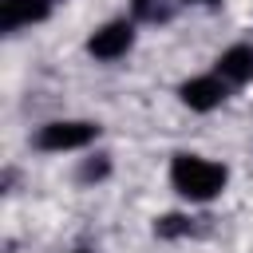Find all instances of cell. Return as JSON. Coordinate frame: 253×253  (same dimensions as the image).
<instances>
[{"label":"cell","mask_w":253,"mask_h":253,"mask_svg":"<svg viewBox=\"0 0 253 253\" xmlns=\"http://www.w3.org/2000/svg\"><path fill=\"white\" fill-rule=\"evenodd\" d=\"M170 182H174V190H178L182 198H190V202H210V198H217V194L225 190L229 170H225L221 162L202 158V154H174V162H170Z\"/></svg>","instance_id":"1"},{"label":"cell","mask_w":253,"mask_h":253,"mask_svg":"<svg viewBox=\"0 0 253 253\" xmlns=\"http://www.w3.org/2000/svg\"><path fill=\"white\" fill-rule=\"evenodd\" d=\"M99 138V126L95 123H83V119H59V123H47L40 126L36 134V146L40 150H83Z\"/></svg>","instance_id":"2"},{"label":"cell","mask_w":253,"mask_h":253,"mask_svg":"<svg viewBox=\"0 0 253 253\" xmlns=\"http://www.w3.org/2000/svg\"><path fill=\"white\" fill-rule=\"evenodd\" d=\"M130 47H134V24H130V20H111V24H103V28L87 40V51H91L95 59H103V63L123 59Z\"/></svg>","instance_id":"3"},{"label":"cell","mask_w":253,"mask_h":253,"mask_svg":"<svg viewBox=\"0 0 253 253\" xmlns=\"http://www.w3.org/2000/svg\"><path fill=\"white\" fill-rule=\"evenodd\" d=\"M178 99H182L190 111H213V107H221V99H225V79H221V75H194V79H186V83L178 87Z\"/></svg>","instance_id":"4"},{"label":"cell","mask_w":253,"mask_h":253,"mask_svg":"<svg viewBox=\"0 0 253 253\" xmlns=\"http://www.w3.org/2000/svg\"><path fill=\"white\" fill-rule=\"evenodd\" d=\"M51 8H55V0H4L0 4V28L4 32H20L28 24L47 20Z\"/></svg>","instance_id":"5"},{"label":"cell","mask_w":253,"mask_h":253,"mask_svg":"<svg viewBox=\"0 0 253 253\" xmlns=\"http://www.w3.org/2000/svg\"><path fill=\"white\" fill-rule=\"evenodd\" d=\"M217 75L225 83H249L253 79V43H233L217 59Z\"/></svg>","instance_id":"6"},{"label":"cell","mask_w":253,"mask_h":253,"mask_svg":"<svg viewBox=\"0 0 253 253\" xmlns=\"http://www.w3.org/2000/svg\"><path fill=\"white\" fill-rule=\"evenodd\" d=\"M154 229H158L162 237H178V233H186L190 225H186V217H178V213H170V217H162V221H158Z\"/></svg>","instance_id":"7"},{"label":"cell","mask_w":253,"mask_h":253,"mask_svg":"<svg viewBox=\"0 0 253 253\" xmlns=\"http://www.w3.org/2000/svg\"><path fill=\"white\" fill-rule=\"evenodd\" d=\"M107 170H111V166H107V158H99V162H87V166H83V178L91 182V178H103Z\"/></svg>","instance_id":"8"},{"label":"cell","mask_w":253,"mask_h":253,"mask_svg":"<svg viewBox=\"0 0 253 253\" xmlns=\"http://www.w3.org/2000/svg\"><path fill=\"white\" fill-rule=\"evenodd\" d=\"M194 4H217V0H194Z\"/></svg>","instance_id":"9"}]
</instances>
